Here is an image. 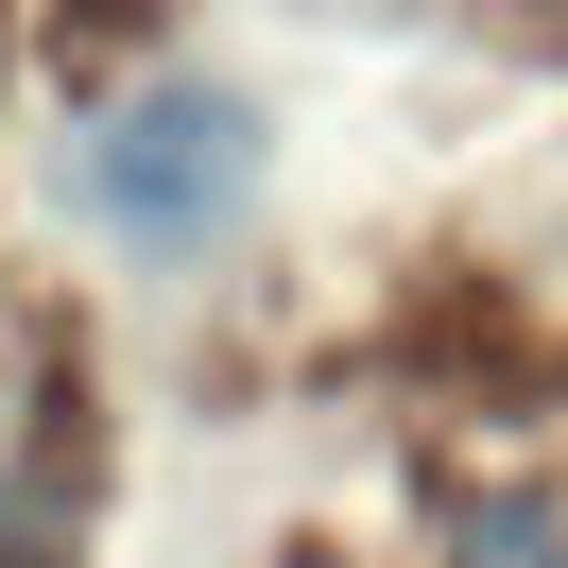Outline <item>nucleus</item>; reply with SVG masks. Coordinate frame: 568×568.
I'll return each mask as SVG.
<instances>
[{"label":"nucleus","instance_id":"1","mask_svg":"<svg viewBox=\"0 0 568 568\" xmlns=\"http://www.w3.org/2000/svg\"><path fill=\"white\" fill-rule=\"evenodd\" d=\"M258 190V104L242 87H139V104L87 121V207L121 242H207Z\"/></svg>","mask_w":568,"mask_h":568},{"label":"nucleus","instance_id":"2","mask_svg":"<svg viewBox=\"0 0 568 568\" xmlns=\"http://www.w3.org/2000/svg\"><path fill=\"white\" fill-rule=\"evenodd\" d=\"M465 568H568V517L551 499H465Z\"/></svg>","mask_w":568,"mask_h":568}]
</instances>
